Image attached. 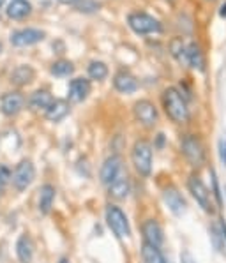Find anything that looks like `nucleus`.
I'll list each match as a JSON object with an SVG mask.
<instances>
[{
	"label": "nucleus",
	"instance_id": "aec40b11",
	"mask_svg": "<svg viewBox=\"0 0 226 263\" xmlns=\"http://www.w3.org/2000/svg\"><path fill=\"white\" fill-rule=\"evenodd\" d=\"M108 193H110V196H113L115 200H124V198H127V194H129L127 175L120 173V175L117 177L110 185H108Z\"/></svg>",
	"mask_w": 226,
	"mask_h": 263
},
{
	"label": "nucleus",
	"instance_id": "473e14b6",
	"mask_svg": "<svg viewBox=\"0 0 226 263\" xmlns=\"http://www.w3.org/2000/svg\"><path fill=\"white\" fill-rule=\"evenodd\" d=\"M219 232H221V235H223V240H224V244H226V222H224V219H221L219 221Z\"/></svg>",
	"mask_w": 226,
	"mask_h": 263
},
{
	"label": "nucleus",
	"instance_id": "39448f33",
	"mask_svg": "<svg viewBox=\"0 0 226 263\" xmlns=\"http://www.w3.org/2000/svg\"><path fill=\"white\" fill-rule=\"evenodd\" d=\"M127 23L131 27L133 32L136 34H154V32H161V23L157 22L154 16L147 14V13H133L129 14Z\"/></svg>",
	"mask_w": 226,
	"mask_h": 263
},
{
	"label": "nucleus",
	"instance_id": "4468645a",
	"mask_svg": "<svg viewBox=\"0 0 226 263\" xmlns=\"http://www.w3.org/2000/svg\"><path fill=\"white\" fill-rule=\"evenodd\" d=\"M90 94V82L85 78H74L69 83V90H67V99L71 103H83Z\"/></svg>",
	"mask_w": 226,
	"mask_h": 263
},
{
	"label": "nucleus",
	"instance_id": "dca6fc26",
	"mask_svg": "<svg viewBox=\"0 0 226 263\" xmlns=\"http://www.w3.org/2000/svg\"><path fill=\"white\" fill-rule=\"evenodd\" d=\"M69 111H71V106L67 101L53 99V103H51L50 108L44 111V115H46V119L51 120V122H60V120L66 119V117L69 115Z\"/></svg>",
	"mask_w": 226,
	"mask_h": 263
},
{
	"label": "nucleus",
	"instance_id": "e433bc0d",
	"mask_svg": "<svg viewBox=\"0 0 226 263\" xmlns=\"http://www.w3.org/2000/svg\"><path fill=\"white\" fill-rule=\"evenodd\" d=\"M0 51H2V44H0Z\"/></svg>",
	"mask_w": 226,
	"mask_h": 263
},
{
	"label": "nucleus",
	"instance_id": "b1692460",
	"mask_svg": "<svg viewBox=\"0 0 226 263\" xmlns=\"http://www.w3.org/2000/svg\"><path fill=\"white\" fill-rule=\"evenodd\" d=\"M170 51L172 55L177 59V62L182 64V66H187V44H185L180 37H175L172 43H170Z\"/></svg>",
	"mask_w": 226,
	"mask_h": 263
},
{
	"label": "nucleus",
	"instance_id": "1a4fd4ad",
	"mask_svg": "<svg viewBox=\"0 0 226 263\" xmlns=\"http://www.w3.org/2000/svg\"><path fill=\"white\" fill-rule=\"evenodd\" d=\"M44 39V32L39 28H22V30H16L11 35V43L13 46L23 48V46H32V44H37Z\"/></svg>",
	"mask_w": 226,
	"mask_h": 263
},
{
	"label": "nucleus",
	"instance_id": "f8f14e48",
	"mask_svg": "<svg viewBox=\"0 0 226 263\" xmlns=\"http://www.w3.org/2000/svg\"><path fill=\"white\" fill-rule=\"evenodd\" d=\"M23 106H25V97L20 94V92H7V94L2 96V101H0L2 113L7 117L18 115L23 110Z\"/></svg>",
	"mask_w": 226,
	"mask_h": 263
},
{
	"label": "nucleus",
	"instance_id": "7c9ffc66",
	"mask_svg": "<svg viewBox=\"0 0 226 263\" xmlns=\"http://www.w3.org/2000/svg\"><path fill=\"white\" fill-rule=\"evenodd\" d=\"M219 157H221V163L226 166V138L219 140Z\"/></svg>",
	"mask_w": 226,
	"mask_h": 263
},
{
	"label": "nucleus",
	"instance_id": "0eeeda50",
	"mask_svg": "<svg viewBox=\"0 0 226 263\" xmlns=\"http://www.w3.org/2000/svg\"><path fill=\"white\" fill-rule=\"evenodd\" d=\"M187 187H189V193L193 194V198L196 200V203L201 207V210H205V212H212L211 191H209L207 185L201 182L200 177H196V175L189 177Z\"/></svg>",
	"mask_w": 226,
	"mask_h": 263
},
{
	"label": "nucleus",
	"instance_id": "5701e85b",
	"mask_svg": "<svg viewBox=\"0 0 226 263\" xmlns=\"http://www.w3.org/2000/svg\"><path fill=\"white\" fill-rule=\"evenodd\" d=\"M34 74L35 72L30 66H18L11 74V83H14L16 87H23L34 80Z\"/></svg>",
	"mask_w": 226,
	"mask_h": 263
},
{
	"label": "nucleus",
	"instance_id": "393cba45",
	"mask_svg": "<svg viewBox=\"0 0 226 263\" xmlns=\"http://www.w3.org/2000/svg\"><path fill=\"white\" fill-rule=\"evenodd\" d=\"M141 258H143V263H168L159 248L148 244H143V248H141Z\"/></svg>",
	"mask_w": 226,
	"mask_h": 263
},
{
	"label": "nucleus",
	"instance_id": "f257e3e1",
	"mask_svg": "<svg viewBox=\"0 0 226 263\" xmlns=\"http://www.w3.org/2000/svg\"><path fill=\"white\" fill-rule=\"evenodd\" d=\"M164 111L175 124H185L189 120V108L185 103V97L177 90L175 87H170L163 94Z\"/></svg>",
	"mask_w": 226,
	"mask_h": 263
},
{
	"label": "nucleus",
	"instance_id": "c756f323",
	"mask_svg": "<svg viewBox=\"0 0 226 263\" xmlns=\"http://www.w3.org/2000/svg\"><path fill=\"white\" fill-rule=\"evenodd\" d=\"M9 180H11V170L6 164H0V194L4 193V189H6Z\"/></svg>",
	"mask_w": 226,
	"mask_h": 263
},
{
	"label": "nucleus",
	"instance_id": "412c9836",
	"mask_svg": "<svg viewBox=\"0 0 226 263\" xmlns=\"http://www.w3.org/2000/svg\"><path fill=\"white\" fill-rule=\"evenodd\" d=\"M187 66L193 69H198L203 72L205 71V57L201 48L196 43H189L187 44Z\"/></svg>",
	"mask_w": 226,
	"mask_h": 263
},
{
	"label": "nucleus",
	"instance_id": "9b49d317",
	"mask_svg": "<svg viewBox=\"0 0 226 263\" xmlns=\"http://www.w3.org/2000/svg\"><path fill=\"white\" fill-rule=\"evenodd\" d=\"M120 173H122V157L110 156L103 163V166H101V172H99L101 182H103L104 185H110Z\"/></svg>",
	"mask_w": 226,
	"mask_h": 263
},
{
	"label": "nucleus",
	"instance_id": "f3484780",
	"mask_svg": "<svg viewBox=\"0 0 226 263\" xmlns=\"http://www.w3.org/2000/svg\"><path fill=\"white\" fill-rule=\"evenodd\" d=\"M56 196V189L51 184H44L39 189V212L41 214H50L51 207H53V201Z\"/></svg>",
	"mask_w": 226,
	"mask_h": 263
},
{
	"label": "nucleus",
	"instance_id": "c85d7f7f",
	"mask_svg": "<svg viewBox=\"0 0 226 263\" xmlns=\"http://www.w3.org/2000/svg\"><path fill=\"white\" fill-rule=\"evenodd\" d=\"M211 179H212V194H214V198H216V201H217V207H223V193H221V187H219V180H217V175H216V172H211Z\"/></svg>",
	"mask_w": 226,
	"mask_h": 263
},
{
	"label": "nucleus",
	"instance_id": "20e7f679",
	"mask_svg": "<svg viewBox=\"0 0 226 263\" xmlns=\"http://www.w3.org/2000/svg\"><path fill=\"white\" fill-rule=\"evenodd\" d=\"M106 222L117 238L122 240V238L131 237V226H129L127 216L117 205H108L106 207Z\"/></svg>",
	"mask_w": 226,
	"mask_h": 263
},
{
	"label": "nucleus",
	"instance_id": "7ed1b4c3",
	"mask_svg": "<svg viewBox=\"0 0 226 263\" xmlns=\"http://www.w3.org/2000/svg\"><path fill=\"white\" fill-rule=\"evenodd\" d=\"M180 151L193 168H200L205 163V147L201 140L195 135H185L180 140Z\"/></svg>",
	"mask_w": 226,
	"mask_h": 263
},
{
	"label": "nucleus",
	"instance_id": "6e6552de",
	"mask_svg": "<svg viewBox=\"0 0 226 263\" xmlns=\"http://www.w3.org/2000/svg\"><path fill=\"white\" fill-rule=\"evenodd\" d=\"M135 117L143 127H154L157 124V108L150 101L141 99L135 104Z\"/></svg>",
	"mask_w": 226,
	"mask_h": 263
},
{
	"label": "nucleus",
	"instance_id": "423d86ee",
	"mask_svg": "<svg viewBox=\"0 0 226 263\" xmlns=\"http://www.w3.org/2000/svg\"><path fill=\"white\" fill-rule=\"evenodd\" d=\"M34 177H35V168L32 164V161L28 159H23L16 164L14 172L11 173V180H13V185L16 191H25L28 185L34 182Z\"/></svg>",
	"mask_w": 226,
	"mask_h": 263
},
{
	"label": "nucleus",
	"instance_id": "9d476101",
	"mask_svg": "<svg viewBox=\"0 0 226 263\" xmlns=\"http://www.w3.org/2000/svg\"><path fill=\"white\" fill-rule=\"evenodd\" d=\"M141 233H143L145 244L154 246V248H161L164 242V232L161 224L156 219H147L141 226Z\"/></svg>",
	"mask_w": 226,
	"mask_h": 263
},
{
	"label": "nucleus",
	"instance_id": "6ab92c4d",
	"mask_svg": "<svg viewBox=\"0 0 226 263\" xmlns=\"http://www.w3.org/2000/svg\"><path fill=\"white\" fill-rule=\"evenodd\" d=\"M16 254L22 263H30L34 258V242L28 235H22L16 242Z\"/></svg>",
	"mask_w": 226,
	"mask_h": 263
},
{
	"label": "nucleus",
	"instance_id": "a878e982",
	"mask_svg": "<svg viewBox=\"0 0 226 263\" xmlns=\"http://www.w3.org/2000/svg\"><path fill=\"white\" fill-rule=\"evenodd\" d=\"M72 72H74V66H72L69 60H56L53 66H51V74L59 76V78L71 76Z\"/></svg>",
	"mask_w": 226,
	"mask_h": 263
},
{
	"label": "nucleus",
	"instance_id": "2eb2a0df",
	"mask_svg": "<svg viewBox=\"0 0 226 263\" xmlns=\"http://www.w3.org/2000/svg\"><path fill=\"white\" fill-rule=\"evenodd\" d=\"M113 87L120 92V94H133L138 88V80L127 71H119L113 76Z\"/></svg>",
	"mask_w": 226,
	"mask_h": 263
},
{
	"label": "nucleus",
	"instance_id": "ddd939ff",
	"mask_svg": "<svg viewBox=\"0 0 226 263\" xmlns=\"http://www.w3.org/2000/svg\"><path fill=\"white\" fill-rule=\"evenodd\" d=\"M163 200L164 203L168 205V209L172 210L175 216H182L185 214V210H187V203H185L184 196L179 193V189L177 187H166L163 191Z\"/></svg>",
	"mask_w": 226,
	"mask_h": 263
},
{
	"label": "nucleus",
	"instance_id": "c9c22d12",
	"mask_svg": "<svg viewBox=\"0 0 226 263\" xmlns=\"http://www.w3.org/2000/svg\"><path fill=\"white\" fill-rule=\"evenodd\" d=\"M4 2H6V0H0V7H2V6H4Z\"/></svg>",
	"mask_w": 226,
	"mask_h": 263
},
{
	"label": "nucleus",
	"instance_id": "4c0bfd02",
	"mask_svg": "<svg viewBox=\"0 0 226 263\" xmlns=\"http://www.w3.org/2000/svg\"><path fill=\"white\" fill-rule=\"evenodd\" d=\"M168 2H173V0H168Z\"/></svg>",
	"mask_w": 226,
	"mask_h": 263
},
{
	"label": "nucleus",
	"instance_id": "f03ea898",
	"mask_svg": "<svg viewBox=\"0 0 226 263\" xmlns=\"http://www.w3.org/2000/svg\"><path fill=\"white\" fill-rule=\"evenodd\" d=\"M131 159L136 172L141 177H148L152 173V145L147 140H138L133 147Z\"/></svg>",
	"mask_w": 226,
	"mask_h": 263
},
{
	"label": "nucleus",
	"instance_id": "2f4dec72",
	"mask_svg": "<svg viewBox=\"0 0 226 263\" xmlns=\"http://www.w3.org/2000/svg\"><path fill=\"white\" fill-rule=\"evenodd\" d=\"M180 261H182V263H196L195 260H193V256L189 253H182V254H180Z\"/></svg>",
	"mask_w": 226,
	"mask_h": 263
},
{
	"label": "nucleus",
	"instance_id": "f704fd0d",
	"mask_svg": "<svg viewBox=\"0 0 226 263\" xmlns=\"http://www.w3.org/2000/svg\"><path fill=\"white\" fill-rule=\"evenodd\" d=\"M60 4H76L78 0H59Z\"/></svg>",
	"mask_w": 226,
	"mask_h": 263
},
{
	"label": "nucleus",
	"instance_id": "bb28decb",
	"mask_svg": "<svg viewBox=\"0 0 226 263\" xmlns=\"http://www.w3.org/2000/svg\"><path fill=\"white\" fill-rule=\"evenodd\" d=\"M88 76H90L92 80H98V82H101V80H104L108 76V67L104 62H92L90 66H88Z\"/></svg>",
	"mask_w": 226,
	"mask_h": 263
},
{
	"label": "nucleus",
	"instance_id": "72a5a7b5",
	"mask_svg": "<svg viewBox=\"0 0 226 263\" xmlns=\"http://www.w3.org/2000/svg\"><path fill=\"white\" fill-rule=\"evenodd\" d=\"M219 16H221V18H226V2L223 4V6H221V11H219Z\"/></svg>",
	"mask_w": 226,
	"mask_h": 263
},
{
	"label": "nucleus",
	"instance_id": "4be33fe9",
	"mask_svg": "<svg viewBox=\"0 0 226 263\" xmlns=\"http://www.w3.org/2000/svg\"><path fill=\"white\" fill-rule=\"evenodd\" d=\"M32 6L27 0H13V2L7 6V16L11 20H23L30 14Z\"/></svg>",
	"mask_w": 226,
	"mask_h": 263
},
{
	"label": "nucleus",
	"instance_id": "cd10ccee",
	"mask_svg": "<svg viewBox=\"0 0 226 263\" xmlns=\"http://www.w3.org/2000/svg\"><path fill=\"white\" fill-rule=\"evenodd\" d=\"M76 9L80 13H96V11H99V4L94 2V0H78L76 2Z\"/></svg>",
	"mask_w": 226,
	"mask_h": 263
},
{
	"label": "nucleus",
	"instance_id": "a211bd4d",
	"mask_svg": "<svg viewBox=\"0 0 226 263\" xmlns=\"http://www.w3.org/2000/svg\"><path fill=\"white\" fill-rule=\"evenodd\" d=\"M51 103H53V96L48 90H35L28 99V106L34 111H46Z\"/></svg>",
	"mask_w": 226,
	"mask_h": 263
}]
</instances>
